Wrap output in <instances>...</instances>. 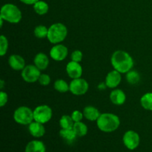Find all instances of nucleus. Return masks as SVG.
<instances>
[{
  "instance_id": "nucleus-1",
  "label": "nucleus",
  "mask_w": 152,
  "mask_h": 152,
  "mask_svg": "<svg viewBox=\"0 0 152 152\" xmlns=\"http://www.w3.org/2000/svg\"><path fill=\"white\" fill-rule=\"evenodd\" d=\"M111 62L114 70L120 74L128 73L133 68L134 60L129 53L124 50H116L111 58Z\"/></svg>"
},
{
  "instance_id": "nucleus-2",
  "label": "nucleus",
  "mask_w": 152,
  "mask_h": 152,
  "mask_svg": "<svg viewBox=\"0 0 152 152\" xmlns=\"http://www.w3.org/2000/svg\"><path fill=\"white\" fill-rule=\"evenodd\" d=\"M98 129L103 132L110 133L117 130L120 125V118L116 114L111 113L101 114L96 120Z\"/></svg>"
},
{
  "instance_id": "nucleus-3",
  "label": "nucleus",
  "mask_w": 152,
  "mask_h": 152,
  "mask_svg": "<svg viewBox=\"0 0 152 152\" xmlns=\"http://www.w3.org/2000/svg\"><path fill=\"white\" fill-rule=\"evenodd\" d=\"M0 17L9 23L17 24L22 19V12L17 6L13 4L7 3L1 7Z\"/></svg>"
},
{
  "instance_id": "nucleus-4",
  "label": "nucleus",
  "mask_w": 152,
  "mask_h": 152,
  "mask_svg": "<svg viewBox=\"0 0 152 152\" xmlns=\"http://www.w3.org/2000/svg\"><path fill=\"white\" fill-rule=\"evenodd\" d=\"M68 34V29L62 23H54L48 28V39L52 44H59L65 40Z\"/></svg>"
},
{
  "instance_id": "nucleus-5",
  "label": "nucleus",
  "mask_w": 152,
  "mask_h": 152,
  "mask_svg": "<svg viewBox=\"0 0 152 152\" xmlns=\"http://www.w3.org/2000/svg\"><path fill=\"white\" fill-rule=\"evenodd\" d=\"M13 119L18 124L29 126L34 120V111L27 106H20L15 110Z\"/></svg>"
},
{
  "instance_id": "nucleus-6",
  "label": "nucleus",
  "mask_w": 152,
  "mask_h": 152,
  "mask_svg": "<svg viewBox=\"0 0 152 152\" xmlns=\"http://www.w3.org/2000/svg\"><path fill=\"white\" fill-rule=\"evenodd\" d=\"M52 115H53L52 109L47 105H39L34 110V121L39 122L42 124L50 121Z\"/></svg>"
},
{
  "instance_id": "nucleus-7",
  "label": "nucleus",
  "mask_w": 152,
  "mask_h": 152,
  "mask_svg": "<svg viewBox=\"0 0 152 152\" xmlns=\"http://www.w3.org/2000/svg\"><path fill=\"white\" fill-rule=\"evenodd\" d=\"M70 91L74 95L81 96L84 95L88 91L89 85L88 82L84 79L80 78L74 79L70 83Z\"/></svg>"
},
{
  "instance_id": "nucleus-8",
  "label": "nucleus",
  "mask_w": 152,
  "mask_h": 152,
  "mask_svg": "<svg viewBox=\"0 0 152 152\" xmlns=\"http://www.w3.org/2000/svg\"><path fill=\"white\" fill-rule=\"evenodd\" d=\"M40 75V70L35 65H27L22 71V79L28 83H34L38 81Z\"/></svg>"
},
{
  "instance_id": "nucleus-9",
  "label": "nucleus",
  "mask_w": 152,
  "mask_h": 152,
  "mask_svg": "<svg viewBox=\"0 0 152 152\" xmlns=\"http://www.w3.org/2000/svg\"><path fill=\"white\" fill-rule=\"evenodd\" d=\"M123 144L129 150H134L139 146L140 138L139 134L134 131H128L124 134L123 137Z\"/></svg>"
},
{
  "instance_id": "nucleus-10",
  "label": "nucleus",
  "mask_w": 152,
  "mask_h": 152,
  "mask_svg": "<svg viewBox=\"0 0 152 152\" xmlns=\"http://www.w3.org/2000/svg\"><path fill=\"white\" fill-rule=\"evenodd\" d=\"M68 50L66 46L61 44H56L53 46L50 50V56L53 60L62 61L67 57Z\"/></svg>"
},
{
  "instance_id": "nucleus-11",
  "label": "nucleus",
  "mask_w": 152,
  "mask_h": 152,
  "mask_svg": "<svg viewBox=\"0 0 152 152\" xmlns=\"http://www.w3.org/2000/svg\"><path fill=\"white\" fill-rule=\"evenodd\" d=\"M66 72L69 77L73 80L80 78L83 74V68L79 62L71 61L67 64Z\"/></svg>"
},
{
  "instance_id": "nucleus-12",
  "label": "nucleus",
  "mask_w": 152,
  "mask_h": 152,
  "mask_svg": "<svg viewBox=\"0 0 152 152\" xmlns=\"http://www.w3.org/2000/svg\"><path fill=\"white\" fill-rule=\"evenodd\" d=\"M121 80L122 77L119 71H116V70H114V71H110L107 74L106 77H105V83L108 88H117L120 85Z\"/></svg>"
},
{
  "instance_id": "nucleus-13",
  "label": "nucleus",
  "mask_w": 152,
  "mask_h": 152,
  "mask_svg": "<svg viewBox=\"0 0 152 152\" xmlns=\"http://www.w3.org/2000/svg\"><path fill=\"white\" fill-rule=\"evenodd\" d=\"M9 65L15 71H22L25 67V61L22 56L17 54H13L9 57Z\"/></svg>"
},
{
  "instance_id": "nucleus-14",
  "label": "nucleus",
  "mask_w": 152,
  "mask_h": 152,
  "mask_svg": "<svg viewBox=\"0 0 152 152\" xmlns=\"http://www.w3.org/2000/svg\"><path fill=\"white\" fill-rule=\"evenodd\" d=\"M28 130L30 134L34 137H42L44 136L45 133V129L42 123H40L39 122L34 121L32 122L28 126Z\"/></svg>"
},
{
  "instance_id": "nucleus-15",
  "label": "nucleus",
  "mask_w": 152,
  "mask_h": 152,
  "mask_svg": "<svg viewBox=\"0 0 152 152\" xmlns=\"http://www.w3.org/2000/svg\"><path fill=\"white\" fill-rule=\"evenodd\" d=\"M110 99L111 102L116 105H121L125 103L126 99V94L120 89H114L111 92Z\"/></svg>"
},
{
  "instance_id": "nucleus-16",
  "label": "nucleus",
  "mask_w": 152,
  "mask_h": 152,
  "mask_svg": "<svg viewBox=\"0 0 152 152\" xmlns=\"http://www.w3.org/2000/svg\"><path fill=\"white\" fill-rule=\"evenodd\" d=\"M34 65L40 70L43 71L48 68L49 64V59L47 55L44 53H39L35 56L34 59Z\"/></svg>"
},
{
  "instance_id": "nucleus-17",
  "label": "nucleus",
  "mask_w": 152,
  "mask_h": 152,
  "mask_svg": "<svg viewBox=\"0 0 152 152\" xmlns=\"http://www.w3.org/2000/svg\"><path fill=\"white\" fill-rule=\"evenodd\" d=\"M45 144L40 140H32L27 144L25 152H45Z\"/></svg>"
},
{
  "instance_id": "nucleus-18",
  "label": "nucleus",
  "mask_w": 152,
  "mask_h": 152,
  "mask_svg": "<svg viewBox=\"0 0 152 152\" xmlns=\"http://www.w3.org/2000/svg\"><path fill=\"white\" fill-rule=\"evenodd\" d=\"M83 114H84V117L88 120L96 121L101 114L99 113V110L97 108L91 106V105H88V106L85 107L84 110H83Z\"/></svg>"
},
{
  "instance_id": "nucleus-19",
  "label": "nucleus",
  "mask_w": 152,
  "mask_h": 152,
  "mask_svg": "<svg viewBox=\"0 0 152 152\" xmlns=\"http://www.w3.org/2000/svg\"><path fill=\"white\" fill-rule=\"evenodd\" d=\"M59 135L61 137L65 140V142L68 144H71L75 141L76 138L77 137L75 132L73 129H62L59 131Z\"/></svg>"
},
{
  "instance_id": "nucleus-20",
  "label": "nucleus",
  "mask_w": 152,
  "mask_h": 152,
  "mask_svg": "<svg viewBox=\"0 0 152 152\" xmlns=\"http://www.w3.org/2000/svg\"><path fill=\"white\" fill-rule=\"evenodd\" d=\"M34 10L37 14L45 15L48 12L49 6L47 2L39 0L34 4Z\"/></svg>"
},
{
  "instance_id": "nucleus-21",
  "label": "nucleus",
  "mask_w": 152,
  "mask_h": 152,
  "mask_svg": "<svg viewBox=\"0 0 152 152\" xmlns=\"http://www.w3.org/2000/svg\"><path fill=\"white\" fill-rule=\"evenodd\" d=\"M73 129H74V131L75 132L77 136L80 137L86 136L88 133L87 126L81 121L74 123Z\"/></svg>"
},
{
  "instance_id": "nucleus-22",
  "label": "nucleus",
  "mask_w": 152,
  "mask_h": 152,
  "mask_svg": "<svg viewBox=\"0 0 152 152\" xmlns=\"http://www.w3.org/2000/svg\"><path fill=\"white\" fill-rule=\"evenodd\" d=\"M140 104L144 109L152 111V92H148L141 97Z\"/></svg>"
},
{
  "instance_id": "nucleus-23",
  "label": "nucleus",
  "mask_w": 152,
  "mask_h": 152,
  "mask_svg": "<svg viewBox=\"0 0 152 152\" xmlns=\"http://www.w3.org/2000/svg\"><path fill=\"white\" fill-rule=\"evenodd\" d=\"M74 125V121L73 120L71 116L63 115L59 120V126L63 129H73Z\"/></svg>"
},
{
  "instance_id": "nucleus-24",
  "label": "nucleus",
  "mask_w": 152,
  "mask_h": 152,
  "mask_svg": "<svg viewBox=\"0 0 152 152\" xmlns=\"http://www.w3.org/2000/svg\"><path fill=\"white\" fill-rule=\"evenodd\" d=\"M126 80L131 85L137 84L140 80V76L139 73L136 71L131 70L129 72L126 73Z\"/></svg>"
},
{
  "instance_id": "nucleus-25",
  "label": "nucleus",
  "mask_w": 152,
  "mask_h": 152,
  "mask_svg": "<svg viewBox=\"0 0 152 152\" xmlns=\"http://www.w3.org/2000/svg\"><path fill=\"white\" fill-rule=\"evenodd\" d=\"M54 88L60 93H65L70 91V86L64 80H57L54 83Z\"/></svg>"
},
{
  "instance_id": "nucleus-26",
  "label": "nucleus",
  "mask_w": 152,
  "mask_h": 152,
  "mask_svg": "<svg viewBox=\"0 0 152 152\" xmlns=\"http://www.w3.org/2000/svg\"><path fill=\"white\" fill-rule=\"evenodd\" d=\"M48 28L45 25H38L34 28V34L37 38H45L48 37Z\"/></svg>"
},
{
  "instance_id": "nucleus-27",
  "label": "nucleus",
  "mask_w": 152,
  "mask_h": 152,
  "mask_svg": "<svg viewBox=\"0 0 152 152\" xmlns=\"http://www.w3.org/2000/svg\"><path fill=\"white\" fill-rule=\"evenodd\" d=\"M7 48H8L7 39L4 35H1L0 37V56H4L7 51Z\"/></svg>"
},
{
  "instance_id": "nucleus-28",
  "label": "nucleus",
  "mask_w": 152,
  "mask_h": 152,
  "mask_svg": "<svg viewBox=\"0 0 152 152\" xmlns=\"http://www.w3.org/2000/svg\"><path fill=\"white\" fill-rule=\"evenodd\" d=\"M83 53L81 52V50H76L74 51H73V53H71V61H74V62H80L83 59Z\"/></svg>"
},
{
  "instance_id": "nucleus-29",
  "label": "nucleus",
  "mask_w": 152,
  "mask_h": 152,
  "mask_svg": "<svg viewBox=\"0 0 152 152\" xmlns=\"http://www.w3.org/2000/svg\"><path fill=\"white\" fill-rule=\"evenodd\" d=\"M38 82L42 86H48L50 83V77L48 74H41L39 78Z\"/></svg>"
},
{
  "instance_id": "nucleus-30",
  "label": "nucleus",
  "mask_w": 152,
  "mask_h": 152,
  "mask_svg": "<svg viewBox=\"0 0 152 152\" xmlns=\"http://www.w3.org/2000/svg\"><path fill=\"white\" fill-rule=\"evenodd\" d=\"M83 117H84V114L83 113H82L80 111L78 110H76V111H73V113L71 114V117H72L73 120L74 121V123H77V122H80L83 120Z\"/></svg>"
},
{
  "instance_id": "nucleus-31",
  "label": "nucleus",
  "mask_w": 152,
  "mask_h": 152,
  "mask_svg": "<svg viewBox=\"0 0 152 152\" xmlns=\"http://www.w3.org/2000/svg\"><path fill=\"white\" fill-rule=\"evenodd\" d=\"M7 99H8V96H7V93L3 91H1V92H0V106H4L7 102Z\"/></svg>"
},
{
  "instance_id": "nucleus-32",
  "label": "nucleus",
  "mask_w": 152,
  "mask_h": 152,
  "mask_svg": "<svg viewBox=\"0 0 152 152\" xmlns=\"http://www.w3.org/2000/svg\"><path fill=\"white\" fill-rule=\"evenodd\" d=\"M20 1H22V3L25 4H33L34 5L36 2H37L39 0H19Z\"/></svg>"
},
{
  "instance_id": "nucleus-33",
  "label": "nucleus",
  "mask_w": 152,
  "mask_h": 152,
  "mask_svg": "<svg viewBox=\"0 0 152 152\" xmlns=\"http://www.w3.org/2000/svg\"><path fill=\"white\" fill-rule=\"evenodd\" d=\"M4 82L2 80H0V88L2 89L3 87H4Z\"/></svg>"
},
{
  "instance_id": "nucleus-34",
  "label": "nucleus",
  "mask_w": 152,
  "mask_h": 152,
  "mask_svg": "<svg viewBox=\"0 0 152 152\" xmlns=\"http://www.w3.org/2000/svg\"><path fill=\"white\" fill-rule=\"evenodd\" d=\"M3 21H4V19H3L1 17H0V26L1 27H2L3 25Z\"/></svg>"
}]
</instances>
